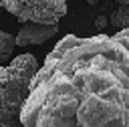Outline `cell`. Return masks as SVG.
<instances>
[{"label":"cell","mask_w":129,"mask_h":127,"mask_svg":"<svg viewBox=\"0 0 129 127\" xmlns=\"http://www.w3.org/2000/svg\"><path fill=\"white\" fill-rule=\"evenodd\" d=\"M109 24H113L115 28H129V4L125 6H119L115 14H111L109 18Z\"/></svg>","instance_id":"obj_6"},{"label":"cell","mask_w":129,"mask_h":127,"mask_svg":"<svg viewBox=\"0 0 129 127\" xmlns=\"http://www.w3.org/2000/svg\"><path fill=\"white\" fill-rule=\"evenodd\" d=\"M38 69V60L30 52L0 67V127H22L20 113Z\"/></svg>","instance_id":"obj_2"},{"label":"cell","mask_w":129,"mask_h":127,"mask_svg":"<svg viewBox=\"0 0 129 127\" xmlns=\"http://www.w3.org/2000/svg\"><path fill=\"white\" fill-rule=\"evenodd\" d=\"M14 46H16V40H14V36H12L10 32H4V30H0V67H2V65H6V62L10 60Z\"/></svg>","instance_id":"obj_5"},{"label":"cell","mask_w":129,"mask_h":127,"mask_svg":"<svg viewBox=\"0 0 129 127\" xmlns=\"http://www.w3.org/2000/svg\"><path fill=\"white\" fill-rule=\"evenodd\" d=\"M58 30V24H42V22H26L14 36L16 46H34L52 38Z\"/></svg>","instance_id":"obj_4"},{"label":"cell","mask_w":129,"mask_h":127,"mask_svg":"<svg viewBox=\"0 0 129 127\" xmlns=\"http://www.w3.org/2000/svg\"><path fill=\"white\" fill-rule=\"evenodd\" d=\"M0 4L22 24H56L67 14V0H0Z\"/></svg>","instance_id":"obj_3"},{"label":"cell","mask_w":129,"mask_h":127,"mask_svg":"<svg viewBox=\"0 0 129 127\" xmlns=\"http://www.w3.org/2000/svg\"><path fill=\"white\" fill-rule=\"evenodd\" d=\"M85 2H89V4H97L99 0H85Z\"/></svg>","instance_id":"obj_9"},{"label":"cell","mask_w":129,"mask_h":127,"mask_svg":"<svg viewBox=\"0 0 129 127\" xmlns=\"http://www.w3.org/2000/svg\"><path fill=\"white\" fill-rule=\"evenodd\" d=\"M22 127H129V28L64 34L30 83Z\"/></svg>","instance_id":"obj_1"},{"label":"cell","mask_w":129,"mask_h":127,"mask_svg":"<svg viewBox=\"0 0 129 127\" xmlns=\"http://www.w3.org/2000/svg\"><path fill=\"white\" fill-rule=\"evenodd\" d=\"M107 24H109V18H105V16H97V18H95V26H97V30H105Z\"/></svg>","instance_id":"obj_7"},{"label":"cell","mask_w":129,"mask_h":127,"mask_svg":"<svg viewBox=\"0 0 129 127\" xmlns=\"http://www.w3.org/2000/svg\"><path fill=\"white\" fill-rule=\"evenodd\" d=\"M119 6H125V4H129V0H115Z\"/></svg>","instance_id":"obj_8"}]
</instances>
